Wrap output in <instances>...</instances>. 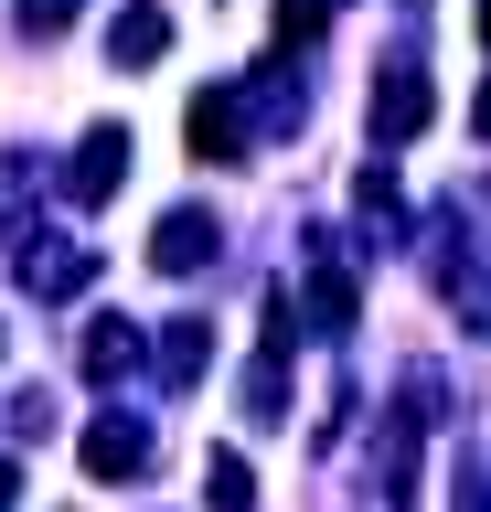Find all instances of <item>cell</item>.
I'll use <instances>...</instances> for the list:
<instances>
[{"instance_id": "cell-1", "label": "cell", "mask_w": 491, "mask_h": 512, "mask_svg": "<svg viewBox=\"0 0 491 512\" xmlns=\"http://www.w3.org/2000/svg\"><path fill=\"white\" fill-rule=\"evenodd\" d=\"M438 118V86H427V64H385V75H374V139H417V128Z\"/></svg>"}, {"instance_id": "cell-2", "label": "cell", "mask_w": 491, "mask_h": 512, "mask_svg": "<svg viewBox=\"0 0 491 512\" xmlns=\"http://www.w3.org/2000/svg\"><path fill=\"white\" fill-rule=\"evenodd\" d=\"M182 139H193V160H246V86H203L182 107Z\"/></svg>"}, {"instance_id": "cell-3", "label": "cell", "mask_w": 491, "mask_h": 512, "mask_svg": "<svg viewBox=\"0 0 491 512\" xmlns=\"http://www.w3.org/2000/svg\"><path fill=\"white\" fill-rule=\"evenodd\" d=\"M129 182V128L97 118L86 139H75V171H65V203H107V192Z\"/></svg>"}, {"instance_id": "cell-4", "label": "cell", "mask_w": 491, "mask_h": 512, "mask_svg": "<svg viewBox=\"0 0 491 512\" xmlns=\"http://www.w3.org/2000/svg\"><path fill=\"white\" fill-rule=\"evenodd\" d=\"M214 246H225V224L203 214V203H182V214L150 224V267H161V278H193V267H214Z\"/></svg>"}, {"instance_id": "cell-5", "label": "cell", "mask_w": 491, "mask_h": 512, "mask_svg": "<svg viewBox=\"0 0 491 512\" xmlns=\"http://www.w3.org/2000/svg\"><path fill=\"white\" fill-rule=\"evenodd\" d=\"M11 267H22V288H33V299H75V288L97 278V256L75 246V235H22V256H11Z\"/></svg>"}, {"instance_id": "cell-6", "label": "cell", "mask_w": 491, "mask_h": 512, "mask_svg": "<svg viewBox=\"0 0 491 512\" xmlns=\"http://www.w3.org/2000/svg\"><path fill=\"white\" fill-rule=\"evenodd\" d=\"M75 459H86V480H139L150 470V427H139V416H97V427L75 438Z\"/></svg>"}, {"instance_id": "cell-7", "label": "cell", "mask_w": 491, "mask_h": 512, "mask_svg": "<svg viewBox=\"0 0 491 512\" xmlns=\"http://www.w3.org/2000/svg\"><path fill=\"white\" fill-rule=\"evenodd\" d=\"M75 363H86V384H118V374H139V363H150V331H139V320H86V352H75Z\"/></svg>"}, {"instance_id": "cell-8", "label": "cell", "mask_w": 491, "mask_h": 512, "mask_svg": "<svg viewBox=\"0 0 491 512\" xmlns=\"http://www.w3.org/2000/svg\"><path fill=\"white\" fill-rule=\"evenodd\" d=\"M171 54V11L161 0H129L118 22H107V64H161Z\"/></svg>"}, {"instance_id": "cell-9", "label": "cell", "mask_w": 491, "mask_h": 512, "mask_svg": "<svg viewBox=\"0 0 491 512\" xmlns=\"http://www.w3.org/2000/svg\"><path fill=\"white\" fill-rule=\"evenodd\" d=\"M289 310L310 320V331H353V310H363V299H353V267H331V256H321V267H310V288H299Z\"/></svg>"}, {"instance_id": "cell-10", "label": "cell", "mask_w": 491, "mask_h": 512, "mask_svg": "<svg viewBox=\"0 0 491 512\" xmlns=\"http://www.w3.org/2000/svg\"><path fill=\"white\" fill-rule=\"evenodd\" d=\"M161 384H203L214 374V320H161Z\"/></svg>"}, {"instance_id": "cell-11", "label": "cell", "mask_w": 491, "mask_h": 512, "mask_svg": "<svg viewBox=\"0 0 491 512\" xmlns=\"http://www.w3.org/2000/svg\"><path fill=\"white\" fill-rule=\"evenodd\" d=\"M203 491H214L203 512H257V480H246V459H235V448H214V459H203Z\"/></svg>"}, {"instance_id": "cell-12", "label": "cell", "mask_w": 491, "mask_h": 512, "mask_svg": "<svg viewBox=\"0 0 491 512\" xmlns=\"http://www.w3.org/2000/svg\"><path fill=\"white\" fill-rule=\"evenodd\" d=\"M289 363H257V374H246V416H257V427H289Z\"/></svg>"}, {"instance_id": "cell-13", "label": "cell", "mask_w": 491, "mask_h": 512, "mask_svg": "<svg viewBox=\"0 0 491 512\" xmlns=\"http://www.w3.org/2000/svg\"><path fill=\"white\" fill-rule=\"evenodd\" d=\"M331 11H342V0H278V43H321Z\"/></svg>"}, {"instance_id": "cell-14", "label": "cell", "mask_w": 491, "mask_h": 512, "mask_svg": "<svg viewBox=\"0 0 491 512\" xmlns=\"http://www.w3.org/2000/svg\"><path fill=\"white\" fill-rule=\"evenodd\" d=\"M449 512H491V470H481V448H459V491H449Z\"/></svg>"}, {"instance_id": "cell-15", "label": "cell", "mask_w": 491, "mask_h": 512, "mask_svg": "<svg viewBox=\"0 0 491 512\" xmlns=\"http://www.w3.org/2000/svg\"><path fill=\"white\" fill-rule=\"evenodd\" d=\"M65 22H75V0H22V32H33V43H54Z\"/></svg>"}, {"instance_id": "cell-16", "label": "cell", "mask_w": 491, "mask_h": 512, "mask_svg": "<svg viewBox=\"0 0 491 512\" xmlns=\"http://www.w3.org/2000/svg\"><path fill=\"white\" fill-rule=\"evenodd\" d=\"M11 502H22V459H0V512H11Z\"/></svg>"}, {"instance_id": "cell-17", "label": "cell", "mask_w": 491, "mask_h": 512, "mask_svg": "<svg viewBox=\"0 0 491 512\" xmlns=\"http://www.w3.org/2000/svg\"><path fill=\"white\" fill-rule=\"evenodd\" d=\"M470 128H481V139H491V86H481V96H470Z\"/></svg>"}, {"instance_id": "cell-18", "label": "cell", "mask_w": 491, "mask_h": 512, "mask_svg": "<svg viewBox=\"0 0 491 512\" xmlns=\"http://www.w3.org/2000/svg\"><path fill=\"white\" fill-rule=\"evenodd\" d=\"M481 43H491V0H481Z\"/></svg>"}]
</instances>
